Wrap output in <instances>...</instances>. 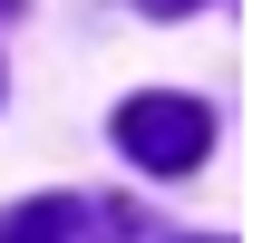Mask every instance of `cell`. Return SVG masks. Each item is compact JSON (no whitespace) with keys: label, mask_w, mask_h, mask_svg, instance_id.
<instances>
[{"label":"cell","mask_w":262,"mask_h":243,"mask_svg":"<svg viewBox=\"0 0 262 243\" xmlns=\"http://www.w3.org/2000/svg\"><path fill=\"white\" fill-rule=\"evenodd\" d=\"M117 146H126V166H146V175H194L204 146H214V107H204V97L146 88V97L117 107Z\"/></svg>","instance_id":"6da1fadb"},{"label":"cell","mask_w":262,"mask_h":243,"mask_svg":"<svg viewBox=\"0 0 262 243\" xmlns=\"http://www.w3.org/2000/svg\"><path fill=\"white\" fill-rule=\"evenodd\" d=\"M78 224H88L78 195H29V205L0 214V243H78Z\"/></svg>","instance_id":"7a4b0ae2"},{"label":"cell","mask_w":262,"mask_h":243,"mask_svg":"<svg viewBox=\"0 0 262 243\" xmlns=\"http://www.w3.org/2000/svg\"><path fill=\"white\" fill-rule=\"evenodd\" d=\"M146 19H185V10H204V0H136Z\"/></svg>","instance_id":"3957f363"}]
</instances>
